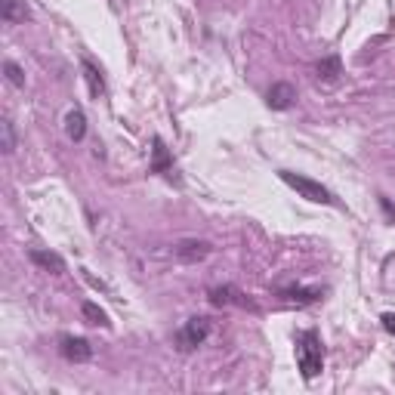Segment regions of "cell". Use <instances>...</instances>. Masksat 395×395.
I'll list each match as a JSON object with an SVG mask.
<instances>
[{"label":"cell","mask_w":395,"mask_h":395,"mask_svg":"<svg viewBox=\"0 0 395 395\" xmlns=\"http://www.w3.org/2000/svg\"><path fill=\"white\" fill-rule=\"evenodd\" d=\"M4 72H6V81H10L13 87H25V74H22V68L15 65V62H4Z\"/></svg>","instance_id":"cell-17"},{"label":"cell","mask_w":395,"mask_h":395,"mask_svg":"<svg viewBox=\"0 0 395 395\" xmlns=\"http://www.w3.org/2000/svg\"><path fill=\"white\" fill-rule=\"evenodd\" d=\"M266 102H269V108H275V112H288V108L297 102V90H293L290 83L278 81V83H272V90H269Z\"/></svg>","instance_id":"cell-5"},{"label":"cell","mask_w":395,"mask_h":395,"mask_svg":"<svg viewBox=\"0 0 395 395\" xmlns=\"http://www.w3.org/2000/svg\"><path fill=\"white\" fill-rule=\"evenodd\" d=\"M207 337H210V319H204V315H198V319H189L180 330H176V343H180L182 352L198 349V346L204 343Z\"/></svg>","instance_id":"cell-3"},{"label":"cell","mask_w":395,"mask_h":395,"mask_svg":"<svg viewBox=\"0 0 395 395\" xmlns=\"http://www.w3.org/2000/svg\"><path fill=\"white\" fill-rule=\"evenodd\" d=\"M210 303L213 306H232V303L247 306V300H241V293H238L235 288H213L210 290Z\"/></svg>","instance_id":"cell-10"},{"label":"cell","mask_w":395,"mask_h":395,"mask_svg":"<svg viewBox=\"0 0 395 395\" xmlns=\"http://www.w3.org/2000/svg\"><path fill=\"white\" fill-rule=\"evenodd\" d=\"M337 74H340V59L337 56L319 62V77H324V81H337Z\"/></svg>","instance_id":"cell-16"},{"label":"cell","mask_w":395,"mask_h":395,"mask_svg":"<svg viewBox=\"0 0 395 395\" xmlns=\"http://www.w3.org/2000/svg\"><path fill=\"white\" fill-rule=\"evenodd\" d=\"M59 352H62V359L74 361V365H83V361L93 359V346H90V340H83V337H62Z\"/></svg>","instance_id":"cell-4"},{"label":"cell","mask_w":395,"mask_h":395,"mask_svg":"<svg viewBox=\"0 0 395 395\" xmlns=\"http://www.w3.org/2000/svg\"><path fill=\"white\" fill-rule=\"evenodd\" d=\"M0 133H4V142H0V149H4V154H13V152H15V130H13V121H10V118L0 121Z\"/></svg>","instance_id":"cell-14"},{"label":"cell","mask_w":395,"mask_h":395,"mask_svg":"<svg viewBox=\"0 0 395 395\" xmlns=\"http://www.w3.org/2000/svg\"><path fill=\"white\" fill-rule=\"evenodd\" d=\"M0 15H4V22H22L28 19V6L25 0H0Z\"/></svg>","instance_id":"cell-9"},{"label":"cell","mask_w":395,"mask_h":395,"mask_svg":"<svg viewBox=\"0 0 395 395\" xmlns=\"http://www.w3.org/2000/svg\"><path fill=\"white\" fill-rule=\"evenodd\" d=\"M31 260H34L37 266L53 269V272H65V262H62V257H56V253H46V250H31Z\"/></svg>","instance_id":"cell-12"},{"label":"cell","mask_w":395,"mask_h":395,"mask_svg":"<svg viewBox=\"0 0 395 395\" xmlns=\"http://www.w3.org/2000/svg\"><path fill=\"white\" fill-rule=\"evenodd\" d=\"M281 297L284 300H290V303H300V306H306V303H315V300L321 297V290H306V288H290V290H281Z\"/></svg>","instance_id":"cell-11"},{"label":"cell","mask_w":395,"mask_h":395,"mask_svg":"<svg viewBox=\"0 0 395 395\" xmlns=\"http://www.w3.org/2000/svg\"><path fill=\"white\" fill-rule=\"evenodd\" d=\"M65 133L72 142H83V136H87V118H83L81 108H74V112L65 114Z\"/></svg>","instance_id":"cell-7"},{"label":"cell","mask_w":395,"mask_h":395,"mask_svg":"<svg viewBox=\"0 0 395 395\" xmlns=\"http://www.w3.org/2000/svg\"><path fill=\"white\" fill-rule=\"evenodd\" d=\"M278 176H281V182H288L300 198L312 201V204H337V198L330 195V189H324L321 182L309 180V176H303V173H293V170H281Z\"/></svg>","instance_id":"cell-2"},{"label":"cell","mask_w":395,"mask_h":395,"mask_svg":"<svg viewBox=\"0 0 395 395\" xmlns=\"http://www.w3.org/2000/svg\"><path fill=\"white\" fill-rule=\"evenodd\" d=\"M83 319H87L90 324H99V328H108V324H112V321H108V315L96 303H90V300L83 303Z\"/></svg>","instance_id":"cell-13"},{"label":"cell","mask_w":395,"mask_h":395,"mask_svg":"<svg viewBox=\"0 0 395 395\" xmlns=\"http://www.w3.org/2000/svg\"><path fill=\"white\" fill-rule=\"evenodd\" d=\"M297 368L303 374V380H315L324 370V346L319 330H303L297 337Z\"/></svg>","instance_id":"cell-1"},{"label":"cell","mask_w":395,"mask_h":395,"mask_svg":"<svg viewBox=\"0 0 395 395\" xmlns=\"http://www.w3.org/2000/svg\"><path fill=\"white\" fill-rule=\"evenodd\" d=\"M380 204H383V210H386V213H389V216H392V220H395V207L389 204V201H386V198H380Z\"/></svg>","instance_id":"cell-19"},{"label":"cell","mask_w":395,"mask_h":395,"mask_svg":"<svg viewBox=\"0 0 395 395\" xmlns=\"http://www.w3.org/2000/svg\"><path fill=\"white\" fill-rule=\"evenodd\" d=\"M380 321H383V328L389 330V334H395V315H392V312H386V315H383Z\"/></svg>","instance_id":"cell-18"},{"label":"cell","mask_w":395,"mask_h":395,"mask_svg":"<svg viewBox=\"0 0 395 395\" xmlns=\"http://www.w3.org/2000/svg\"><path fill=\"white\" fill-rule=\"evenodd\" d=\"M207 253H210V244L207 241H180L176 244V257L182 262H198V260H204Z\"/></svg>","instance_id":"cell-6"},{"label":"cell","mask_w":395,"mask_h":395,"mask_svg":"<svg viewBox=\"0 0 395 395\" xmlns=\"http://www.w3.org/2000/svg\"><path fill=\"white\" fill-rule=\"evenodd\" d=\"M170 164H173V161H170L164 142H161V139H154V164H152V170H154V173H161V170H167Z\"/></svg>","instance_id":"cell-15"},{"label":"cell","mask_w":395,"mask_h":395,"mask_svg":"<svg viewBox=\"0 0 395 395\" xmlns=\"http://www.w3.org/2000/svg\"><path fill=\"white\" fill-rule=\"evenodd\" d=\"M81 68H83V81H87V87H90V96H102L105 93V81H102V72H99L96 65H93L90 59H83L81 62Z\"/></svg>","instance_id":"cell-8"}]
</instances>
